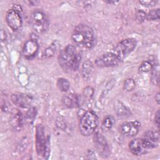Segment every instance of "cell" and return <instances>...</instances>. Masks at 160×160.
Masks as SVG:
<instances>
[{
    "mask_svg": "<svg viewBox=\"0 0 160 160\" xmlns=\"http://www.w3.org/2000/svg\"><path fill=\"white\" fill-rule=\"evenodd\" d=\"M73 42L81 48L91 49L95 44V34L93 29L88 25L79 24L72 34Z\"/></svg>",
    "mask_w": 160,
    "mask_h": 160,
    "instance_id": "1",
    "label": "cell"
},
{
    "mask_svg": "<svg viewBox=\"0 0 160 160\" xmlns=\"http://www.w3.org/2000/svg\"><path fill=\"white\" fill-rule=\"evenodd\" d=\"M81 56L76 53L72 45L66 46L61 51L58 56V62L62 69L65 71H76L80 64Z\"/></svg>",
    "mask_w": 160,
    "mask_h": 160,
    "instance_id": "2",
    "label": "cell"
},
{
    "mask_svg": "<svg viewBox=\"0 0 160 160\" xmlns=\"http://www.w3.org/2000/svg\"><path fill=\"white\" fill-rule=\"evenodd\" d=\"M99 123L97 115L92 111H86L81 117L79 129L81 134L84 136H89L92 134L96 129Z\"/></svg>",
    "mask_w": 160,
    "mask_h": 160,
    "instance_id": "3",
    "label": "cell"
},
{
    "mask_svg": "<svg viewBox=\"0 0 160 160\" xmlns=\"http://www.w3.org/2000/svg\"><path fill=\"white\" fill-rule=\"evenodd\" d=\"M137 41L134 38H128L120 41L112 49V52L121 62L135 49Z\"/></svg>",
    "mask_w": 160,
    "mask_h": 160,
    "instance_id": "4",
    "label": "cell"
},
{
    "mask_svg": "<svg viewBox=\"0 0 160 160\" xmlns=\"http://www.w3.org/2000/svg\"><path fill=\"white\" fill-rule=\"evenodd\" d=\"M30 23L32 29L40 34L46 32L49 26V22L46 15L41 10H36L32 12Z\"/></svg>",
    "mask_w": 160,
    "mask_h": 160,
    "instance_id": "5",
    "label": "cell"
},
{
    "mask_svg": "<svg viewBox=\"0 0 160 160\" xmlns=\"http://www.w3.org/2000/svg\"><path fill=\"white\" fill-rule=\"evenodd\" d=\"M49 141V137H45L44 129L41 124H38L36 126V149L37 154L39 156L44 157L46 145Z\"/></svg>",
    "mask_w": 160,
    "mask_h": 160,
    "instance_id": "6",
    "label": "cell"
},
{
    "mask_svg": "<svg viewBox=\"0 0 160 160\" xmlns=\"http://www.w3.org/2000/svg\"><path fill=\"white\" fill-rule=\"evenodd\" d=\"M141 123L138 121L125 122L121 124L119 128L120 133L126 137L135 136L139 132Z\"/></svg>",
    "mask_w": 160,
    "mask_h": 160,
    "instance_id": "7",
    "label": "cell"
},
{
    "mask_svg": "<svg viewBox=\"0 0 160 160\" xmlns=\"http://www.w3.org/2000/svg\"><path fill=\"white\" fill-rule=\"evenodd\" d=\"M6 21L8 26L13 31L19 29L22 23L21 14L16 9H10L7 11Z\"/></svg>",
    "mask_w": 160,
    "mask_h": 160,
    "instance_id": "8",
    "label": "cell"
},
{
    "mask_svg": "<svg viewBox=\"0 0 160 160\" xmlns=\"http://www.w3.org/2000/svg\"><path fill=\"white\" fill-rule=\"evenodd\" d=\"M120 62L117 56L112 52H108L102 54L96 60V64L100 68L112 67Z\"/></svg>",
    "mask_w": 160,
    "mask_h": 160,
    "instance_id": "9",
    "label": "cell"
},
{
    "mask_svg": "<svg viewBox=\"0 0 160 160\" xmlns=\"http://www.w3.org/2000/svg\"><path fill=\"white\" fill-rule=\"evenodd\" d=\"M142 146L145 149H152L158 146L159 133L156 131H148L141 139Z\"/></svg>",
    "mask_w": 160,
    "mask_h": 160,
    "instance_id": "10",
    "label": "cell"
},
{
    "mask_svg": "<svg viewBox=\"0 0 160 160\" xmlns=\"http://www.w3.org/2000/svg\"><path fill=\"white\" fill-rule=\"evenodd\" d=\"M11 98L14 104L22 108H30L32 101V98L31 96L23 93L12 94Z\"/></svg>",
    "mask_w": 160,
    "mask_h": 160,
    "instance_id": "11",
    "label": "cell"
},
{
    "mask_svg": "<svg viewBox=\"0 0 160 160\" xmlns=\"http://www.w3.org/2000/svg\"><path fill=\"white\" fill-rule=\"evenodd\" d=\"M39 49V44L36 39H31L28 40L22 48V54L28 59H31L36 56Z\"/></svg>",
    "mask_w": 160,
    "mask_h": 160,
    "instance_id": "12",
    "label": "cell"
},
{
    "mask_svg": "<svg viewBox=\"0 0 160 160\" xmlns=\"http://www.w3.org/2000/svg\"><path fill=\"white\" fill-rule=\"evenodd\" d=\"M95 142L99 153L101 156L106 158L109 155V148L104 138L101 134H96L95 136Z\"/></svg>",
    "mask_w": 160,
    "mask_h": 160,
    "instance_id": "13",
    "label": "cell"
},
{
    "mask_svg": "<svg viewBox=\"0 0 160 160\" xmlns=\"http://www.w3.org/2000/svg\"><path fill=\"white\" fill-rule=\"evenodd\" d=\"M62 102L66 107L68 108H76L79 105L78 96L72 93L64 96L62 99Z\"/></svg>",
    "mask_w": 160,
    "mask_h": 160,
    "instance_id": "14",
    "label": "cell"
},
{
    "mask_svg": "<svg viewBox=\"0 0 160 160\" xmlns=\"http://www.w3.org/2000/svg\"><path fill=\"white\" fill-rule=\"evenodd\" d=\"M129 148L131 152L136 156H140L145 152V148L142 146L141 139L139 138L132 139L129 142Z\"/></svg>",
    "mask_w": 160,
    "mask_h": 160,
    "instance_id": "15",
    "label": "cell"
},
{
    "mask_svg": "<svg viewBox=\"0 0 160 160\" xmlns=\"http://www.w3.org/2000/svg\"><path fill=\"white\" fill-rule=\"evenodd\" d=\"M24 121V118H23L22 114L21 112H16L11 117L10 119L11 126L13 130L19 131L23 126V122Z\"/></svg>",
    "mask_w": 160,
    "mask_h": 160,
    "instance_id": "16",
    "label": "cell"
},
{
    "mask_svg": "<svg viewBox=\"0 0 160 160\" xmlns=\"http://www.w3.org/2000/svg\"><path fill=\"white\" fill-rule=\"evenodd\" d=\"M59 48V43L58 41H54L52 42L51 45H49L44 52L43 56L45 58H49L54 56V54L56 52L58 49Z\"/></svg>",
    "mask_w": 160,
    "mask_h": 160,
    "instance_id": "17",
    "label": "cell"
},
{
    "mask_svg": "<svg viewBox=\"0 0 160 160\" xmlns=\"http://www.w3.org/2000/svg\"><path fill=\"white\" fill-rule=\"evenodd\" d=\"M115 109L118 114L120 116H126L130 114L129 109L121 101H117L115 103Z\"/></svg>",
    "mask_w": 160,
    "mask_h": 160,
    "instance_id": "18",
    "label": "cell"
},
{
    "mask_svg": "<svg viewBox=\"0 0 160 160\" xmlns=\"http://www.w3.org/2000/svg\"><path fill=\"white\" fill-rule=\"evenodd\" d=\"M92 72V64L89 61H86L82 64V76L84 79H88Z\"/></svg>",
    "mask_w": 160,
    "mask_h": 160,
    "instance_id": "19",
    "label": "cell"
},
{
    "mask_svg": "<svg viewBox=\"0 0 160 160\" xmlns=\"http://www.w3.org/2000/svg\"><path fill=\"white\" fill-rule=\"evenodd\" d=\"M57 86L61 91L66 92L69 89L70 83L68 79L61 78H59L57 81Z\"/></svg>",
    "mask_w": 160,
    "mask_h": 160,
    "instance_id": "20",
    "label": "cell"
},
{
    "mask_svg": "<svg viewBox=\"0 0 160 160\" xmlns=\"http://www.w3.org/2000/svg\"><path fill=\"white\" fill-rule=\"evenodd\" d=\"M36 110L35 108H29L24 116V121L27 123H32L36 118Z\"/></svg>",
    "mask_w": 160,
    "mask_h": 160,
    "instance_id": "21",
    "label": "cell"
},
{
    "mask_svg": "<svg viewBox=\"0 0 160 160\" xmlns=\"http://www.w3.org/2000/svg\"><path fill=\"white\" fill-rule=\"evenodd\" d=\"M159 66L158 64L153 65L152 69V75H151V81L153 84L159 85Z\"/></svg>",
    "mask_w": 160,
    "mask_h": 160,
    "instance_id": "22",
    "label": "cell"
},
{
    "mask_svg": "<svg viewBox=\"0 0 160 160\" xmlns=\"http://www.w3.org/2000/svg\"><path fill=\"white\" fill-rule=\"evenodd\" d=\"M159 9H151L148 14H146V19L148 21H156L159 19Z\"/></svg>",
    "mask_w": 160,
    "mask_h": 160,
    "instance_id": "23",
    "label": "cell"
},
{
    "mask_svg": "<svg viewBox=\"0 0 160 160\" xmlns=\"http://www.w3.org/2000/svg\"><path fill=\"white\" fill-rule=\"evenodd\" d=\"M152 64L149 61H143L139 67V71L141 72H148L152 70Z\"/></svg>",
    "mask_w": 160,
    "mask_h": 160,
    "instance_id": "24",
    "label": "cell"
},
{
    "mask_svg": "<svg viewBox=\"0 0 160 160\" xmlns=\"http://www.w3.org/2000/svg\"><path fill=\"white\" fill-rule=\"evenodd\" d=\"M136 86V82L132 78H128L126 79L124 82L123 88L127 91H130L132 90Z\"/></svg>",
    "mask_w": 160,
    "mask_h": 160,
    "instance_id": "25",
    "label": "cell"
},
{
    "mask_svg": "<svg viewBox=\"0 0 160 160\" xmlns=\"http://www.w3.org/2000/svg\"><path fill=\"white\" fill-rule=\"evenodd\" d=\"M135 18L136 21L141 24L146 19V13L142 9H138L135 12Z\"/></svg>",
    "mask_w": 160,
    "mask_h": 160,
    "instance_id": "26",
    "label": "cell"
},
{
    "mask_svg": "<svg viewBox=\"0 0 160 160\" xmlns=\"http://www.w3.org/2000/svg\"><path fill=\"white\" fill-rule=\"evenodd\" d=\"M112 124H113V118L110 116L106 117V118L103 121L104 126L108 129H111V127L112 126Z\"/></svg>",
    "mask_w": 160,
    "mask_h": 160,
    "instance_id": "27",
    "label": "cell"
},
{
    "mask_svg": "<svg viewBox=\"0 0 160 160\" xmlns=\"http://www.w3.org/2000/svg\"><path fill=\"white\" fill-rule=\"evenodd\" d=\"M139 3L141 4L143 6L149 8V7L154 6L156 4L157 1H152V0H151V1H139Z\"/></svg>",
    "mask_w": 160,
    "mask_h": 160,
    "instance_id": "28",
    "label": "cell"
},
{
    "mask_svg": "<svg viewBox=\"0 0 160 160\" xmlns=\"http://www.w3.org/2000/svg\"><path fill=\"white\" fill-rule=\"evenodd\" d=\"M84 94L86 98H87L88 99H91V98L92 96V94H93V89L90 87L86 88L84 89Z\"/></svg>",
    "mask_w": 160,
    "mask_h": 160,
    "instance_id": "29",
    "label": "cell"
},
{
    "mask_svg": "<svg viewBox=\"0 0 160 160\" xmlns=\"http://www.w3.org/2000/svg\"><path fill=\"white\" fill-rule=\"evenodd\" d=\"M1 43L6 41V40H7L6 33L3 29L1 30Z\"/></svg>",
    "mask_w": 160,
    "mask_h": 160,
    "instance_id": "30",
    "label": "cell"
},
{
    "mask_svg": "<svg viewBox=\"0 0 160 160\" xmlns=\"http://www.w3.org/2000/svg\"><path fill=\"white\" fill-rule=\"evenodd\" d=\"M154 122L157 126V127L159 128V110L156 113V115L154 117Z\"/></svg>",
    "mask_w": 160,
    "mask_h": 160,
    "instance_id": "31",
    "label": "cell"
},
{
    "mask_svg": "<svg viewBox=\"0 0 160 160\" xmlns=\"http://www.w3.org/2000/svg\"><path fill=\"white\" fill-rule=\"evenodd\" d=\"M155 100L156 101V102L158 103V104H159V101H160V95H159V92H158L156 94V95L155 96Z\"/></svg>",
    "mask_w": 160,
    "mask_h": 160,
    "instance_id": "32",
    "label": "cell"
},
{
    "mask_svg": "<svg viewBox=\"0 0 160 160\" xmlns=\"http://www.w3.org/2000/svg\"><path fill=\"white\" fill-rule=\"evenodd\" d=\"M106 2L109 3V4H116V2H118V1H106Z\"/></svg>",
    "mask_w": 160,
    "mask_h": 160,
    "instance_id": "33",
    "label": "cell"
}]
</instances>
